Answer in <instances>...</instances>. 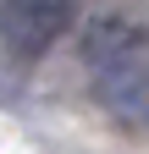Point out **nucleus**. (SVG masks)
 Instances as JSON below:
<instances>
[{
	"instance_id": "f03ea898",
	"label": "nucleus",
	"mask_w": 149,
	"mask_h": 154,
	"mask_svg": "<svg viewBox=\"0 0 149 154\" xmlns=\"http://www.w3.org/2000/svg\"><path fill=\"white\" fill-rule=\"evenodd\" d=\"M72 17H78V0H0V28L28 55L50 50L72 28Z\"/></svg>"
},
{
	"instance_id": "f257e3e1",
	"label": "nucleus",
	"mask_w": 149,
	"mask_h": 154,
	"mask_svg": "<svg viewBox=\"0 0 149 154\" xmlns=\"http://www.w3.org/2000/svg\"><path fill=\"white\" fill-rule=\"evenodd\" d=\"M94 94L122 121H149V38L127 17H100L83 38Z\"/></svg>"
}]
</instances>
